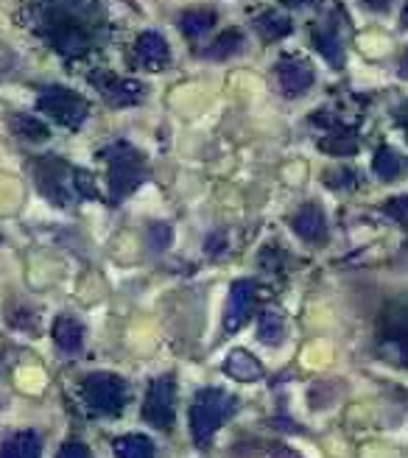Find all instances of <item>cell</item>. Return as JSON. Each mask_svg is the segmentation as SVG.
<instances>
[{"instance_id":"6da1fadb","label":"cell","mask_w":408,"mask_h":458,"mask_svg":"<svg viewBox=\"0 0 408 458\" xmlns=\"http://www.w3.org/2000/svg\"><path fill=\"white\" fill-rule=\"evenodd\" d=\"M39 29L54 48L73 59L89 51L104 29V14L96 0H45L39 9Z\"/></svg>"},{"instance_id":"7a4b0ae2","label":"cell","mask_w":408,"mask_h":458,"mask_svg":"<svg viewBox=\"0 0 408 458\" xmlns=\"http://www.w3.org/2000/svg\"><path fill=\"white\" fill-rule=\"evenodd\" d=\"M101 159L106 163V185H109V201L118 204L132 191H138L146 179V159L138 148L129 143H112L101 151Z\"/></svg>"},{"instance_id":"3957f363","label":"cell","mask_w":408,"mask_h":458,"mask_svg":"<svg viewBox=\"0 0 408 458\" xmlns=\"http://www.w3.org/2000/svg\"><path fill=\"white\" fill-rule=\"evenodd\" d=\"M238 400L221 388H201L191 405V437L196 447H208L213 433L235 414Z\"/></svg>"},{"instance_id":"277c9868","label":"cell","mask_w":408,"mask_h":458,"mask_svg":"<svg viewBox=\"0 0 408 458\" xmlns=\"http://www.w3.org/2000/svg\"><path fill=\"white\" fill-rule=\"evenodd\" d=\"M81 394L96 417H121L129 403V386L118 375L96 372L81 380Z\"/></svg>"},{"instance_id":"5b68a950","label":"cell","mask_w":408,"mask_h":458,"mask_svg":"<svg viewBox=\"0 0 408 458\" xmlns=\"http://www.w3.org/2000/svg\"><path fill=\"white\" fill-rule=\"evenodd\" d=\"M34 182H37V191L45 199L59 204V208L71 204V199L76 196V171L56 157L39 159L34 168Z\"/></svg>"},{"instance_id":"8992f818","label":"cell","mask_w":408,"mask_h":458,"mask_svg":"<svg viewBox=\"0 0 408 458\" xmlns=\"http://www.w3.org/2000/svg\"><path fill=\"white\" fill-rule=\"evenodd\" d=\"M37 109L51 114L56 123H62L64 129L76 131L84 121H87V101L73 93L67 87H48L45 93L37 98Z\"/></svg>"},{"instance_id":"52a82bcc","label":"cell","mask_w":408,"mask_h":458,"mask_svg":"<svg viewBox=\"0 0 408 458\" xmlns=\"http://www.w3.org/2000/svg\"><path fill=\"white\" fill-rule=\"evenodd\" d=\"M176 408V380L174 375H163L149 383V392L143 400V420L157 430H171Z\"/></svg>"},{"instance_id":"ba28073f","label":"cell","mask_w":408,"mask_h":458,"mask_svg":"<svg viewBox=\"0 0 408 458\" xmlns=\"http://www.w3.org/2000/svg\"><path fill=\"white\" fill-rule=\"evenodd\" d=\"M93 84L98 87V93L104 96V101L109 106H132V104H138L143 98V84L140 81H132V79H118V76H112V73H96L93 76Z\"/></svg>"},{"instance_id":"9c48e42d","label":"cell","mask_w":408,"mask_h":458,"mask_svg":"<svg viewBox=\"0 0 408 458\" xmlns=\"http://www.w3.org/2000/svg\"><path fill=\"white\" fill-rule=\"evenodd\" d=\"M255 296H258V285L252 280H238L230 288V302H226V313H224V330L226 333H235L249 313L255 308Z\"/></svg>"},{"instance_id":"30bf717a","label":"cell","mask_w":408,"mask_h":458,"mask_svg":"<svg viewBox=\"0 0 408 458\" xmlns=\"http://www.w3.org/2000/svg\"><path fill=\"white\" fill-rule=\"evenodd\" d=\"M338 17H342V12H333L330 20L319 22V26L313 29V48L319 51L333 67H338L344 62V42H342V31H338Z\"/></svg>"},{"instance_id":"8fae6325","label":"cell","mask_w":408,"mask_h":458,"mask_svg":"<svg viewBox=\"0 0 408 458\" xmlns=\"http://www.w3.org/2000/svg\"><path fill=\"white\" fill-rule=\"evenodd\" d=\"M277 79H280V87L288 98H297V96H305L310 84H313V71L305 59H293V56H283L280 64H277Z\"/></svg>"},{"instance_id":"7c38bea8","label":"cell","mask_w":408,"mask_h":458,"mask_svg":"<svg viewBox=\"0 0 408 458\" xmlns=\"http://www.w3.org/2000/svg\"><path fill=\"white\" fill-rule=\"evenodd\" d=\"M171 59V51H168V42L163 34L157 31H143L138 37V42H134V62H138L140 67H146V71H163V67L168 64Z\"/></svg>"},{"instance_id":"4fadbf2b","label":"cell","mask_w":408,"mask_h":458,"mask_svg":"<svg viewBox=\"0 0 408 458\" xmlns=\"http://www.w3.org/2000/svg\"><path fill=\"white\" fill-rule=\"evenodd\" d=\"M293 233L308 243H325L327 241V221L325 213L316 204H305V208L291 218Z\"/></svg>"},{"instance_id":"5bb4252c","label":"cell","mask_w":408,"mask_h":458,"mask_svg":"<svg viewBox=\"0 0 408 458\" xmlns=\"http://www.w3.org/2000/svg\"><path fill=\"white\" fill-rule=\"evenodd\" d=\"M224 372L230 375L233 380H238V383H252V380L263 377V366H260V360L252 352L233 350L230 355H226V360H224Z\"/></svg>"},{"instance_id":"9a60e30c","label":"cell","mask_w":408,"mask_h":458,"mask_svg":"<svg viewBox=\"0 0 408 458\" xmlns=\"http://www.w3.org/2000/svg\"><path fill=\"white\" fill-rule=\"evenodd\" d=\"M42 439L37 430H20L0 445V458H39Z\"/></svg>"},{"instance_id":"2e32d148","label":"cell","mask_w":408,"mask_h":458,"mask_svg":"<svg viewBox=\"0 0 408 458\" xmlns=\"http://www.w3.org/2000/svg\"><path fill=\"white\" fill-rule=\"evenodd\" d=\"M54 341L62 352H76L84 341V327L73 316H59L54 322Z\"/></svg>"},{"instance_id":"e0dca14e","label":"cell","mask_w":408,"mask_h":458,"mask_svg":"<svg viewBox=\"0 0 408 458\" xmlns=\"http://www.w3.org/2000/svg\"><path fill=\"white\" fill-rule=\"evenodd\" d=\"M216 26V12L213 9H188L179 17V29L188 39H201L210 29Z\"/></svg>"},{"instance_id":"ac0fdd59","label":"cell","mask_w":408,"mask_h":458,"mask_svg":"<svg viewBox=\"0 0 408 458\" xmlns=\"http://www.w3.org/2000/svg\"><path fill=\"white\" fill-rule=\"evenodd\" d=\"M112 450H115L118 458H154L151 439L140 437V433H126V437H118L115 442H112Z\"/></svg>"},{"instance_id":"d6986e66","label":"cell","mask_w":408,"mask_h":458,"mask_svg":"<svg viewBox=\"0 0 408 458\" xmlns=\"http://www.w3.org/2000/svg\"><path fill=\"white\" fill-rule=\"evenodd\" d=\"M285 333H288V325L285 318L275 310H266L260 316V325H258V338L263 344H268V347H277V344L285 341Z\"/></svg>"},{"instance_id":"ffe728a7","label":"cell","mask_w":408,"mask_h":458,"mask_svg":"<svg viewBox=\"0 0 408 458\" xmlns=\"http://www.w3.org/2000/svg\"><path fill=\"white\" fill-rule=\"evenodd\" d=\"M241 48H243V34L238 29H230V31H224L208 51H204V56H210V59H230Z\"/></svg>"},{"instance_id":"44dd1931","label":"cell","mask_w":408,"mask_h":458,"mask_svg":"<svg viewBox=\"0 0 408 458\" xmlns=\"http://www.w3.org/2000/svg\"><path fill=\"white\" fill-rule=\"evenodd\" d=\"M9 123H12L14 134L29 137V140H48V137H51L48 126H45L42 121H37L34 114H12Z\"/></svg>"},{"instance_id":"7402d4cb","label":"cell","mask_w":408,"mask_h":458,"mask_svg":"<svg viewBox=\"0 0 408 458\" xmlns=\"http://www.w3.org/2000/svg\"><path fill=\"white\" fill-rule=\"evenodd\" d=\"M255 26L260 31V37L271 42V39H280V37H285L291 31V20L285 14H277V12H266V14L258 17Z\"/></svg>"},{"instance_id":"603a6c76","label":"cell","mask_w":408,"mask_h":458,"mask_svg":"<svg viewBox=\"0 0 408 458\" xmlns=\"http://www.w3.org/2000/svg\"><path fill=\"white\" fill-rule=\"evenodd\" d=\"M372 168L383 182H395L403 174V159L392 148H378V154L372 159Z\"/></svg>"},{"instance_id":"cb8c5ba5","label":"cell","mask_w":408,"mask_h":458,"mask_svg":"<svg viewBox=\"0 0 408 458\" xmlns=\"http://www.w3.org/2000/svg\"><path fill=\"white\" fill-rule=\"evenodd\" d=\"M325 151H330V154H353L355 151V137H350L347 131H342V134H333V137H327V140H322L319 143Z\"/></svg>"},{"instance_id":"d4e9b609","label":"cell","mask_w":408,"mask_h":458,"mask_svg":"<svg viewBox=\"0 0 408 458\" xmlns=\"http://www.w3.org/2000/svg\"><path fill=\"white\" fill-rule=\"evenodd\" d=\"M383 213H387L389 218H395L400 226L408 229V196H395V199H389L387 204H383Z\"/></svg>"},{"instance_id":"484cf974","label":"cell","mask_w":408,"mask_h":458,"mask_svg":"<svg viewBox=\"0 0 408 458\" xmlns=\"http://www.w3.org/2000/svg\"><path fill=\"white\" fill-rule=\"evenodd\" d=\"M149 243H151L154 251L168 249V243H171V226L168 224H151V229H149Z\"/></svg>"},{"instance_id":"4316f807","label":"cell","mask_w":408,"mask_h":458,"mask_svg":"<svg viewBox=\"0 0 408 458\" xmlns=\"http://www.w3.org/2000/svg\"><path fill=\"white\" fill-rule=\"evenodd\" d=\"M56 458H93V453H89V447L81 442H67L59 447Z\"/></svg>"},{"instance_id":"83f0119b","label":"cell","mask_w":408,"mask_h":458,"mask_svg":"<svg viewBox=\"0 0 408 458\" xmlns=\"http://www.w3.org/2000/svg\"><path fill=\"white\" fill-rule=\"evenodd\" d=\"M361 4H364L367 9H372V12H383L392 4V0H361Z\"/></svg>"},{"instance_id":"f1b7e54d","label":"cell","mask_w":408,"mask_h":458,"mask_svg":"<svg viewBox=\"0 0 408 458\" xmlns=\"http://www.w3.org/2000/svg\"><path fill=\"white\" fill-rule=\"evenodd\" d=\"M288 6H313V4H319V0H285Z\"/></svg>"},{"instance_id":"f546056e","label":"cell","mask_w":408,"mask_h":458,"mask_svg":"<svg viewBox=\"0 0 408 458\" xmlns=\"http://www.w3.org/2000/svg\"><path fill=\"white\" fill-rule=\"evenodd\" d=\"M400 76L403 79H408V51L403 54V59H400Z\"/></svg>"},{"instance_id":"4dcf8cb0","label":"cell","mask_w":408,"mask_h":458,"mask_svg":"<svg viewBox=\"0 0 408 458\" xmlns=\"http://www.w3.org/2000/svg\"><path fill=\"white\" fill-rule=\"evenodd\" d=\"M400 26H403V29H408V4H405V9H403V17H400Z\"/></svg>"}]
</instances>
